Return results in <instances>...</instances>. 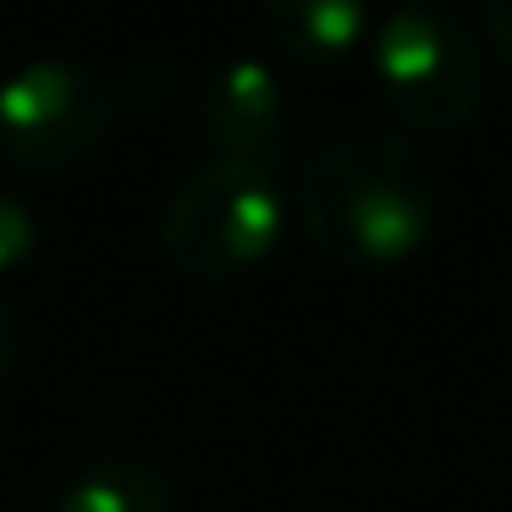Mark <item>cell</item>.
I'll list each match as a JSON object with an SVG mask.
<instances>
[{
    "mask_svg": "<svg viewBox=\"0 0 512 512\" xmlns=\"http://www.w3.org/2000/svg\"><path fill=\"white\" fill-rule=\"evenodd\" d=\"M265 34L303 67H336L369 28V0H259Z\"/></svg>",
    "mask_w": 512,
    "mask_h": 512,
    "instance_id": "cell-6",
    "label": "cell"
},
{
    "mask_svg": "<svg viewBox=\"0 0 512 512\" xmlns=\"http://www.w3.org/2000/svg\"><path fill=\"white\" fill-rule=\"evenodd\" d=\"M111 94H116V111H166L171 94H177V67L166 56H133L122 72L111 78Z\"/></svg>",
    "mask_w": 512,
    "mask_h": 512,
    "instance_id": "cell-8",
    "label": "cell"
},
{
    "mask_svg": "<svg viewBox=\"0 0 512 512\" xmlns=\"http://www.w3.org/2000/svg\"><path fill=\"white\" fill-rule=\"evenodd\" d=\"M116 122L111 78L78 56H34L0 83V144L23 171H72Z\"/></svg>",
    "mask_w": 512,
    "mask_h": 512,
    "instance_id": "cell-4",
    "label": "cell"
},
{
    "mask_svg": "<svg viewBox=\"0 0 512 512\" xmlns=\"http://www.w3.org/2000/svg\"><path fill=\"white\" fill-rule=\"evenodd\" d=\"M281 221H287V204H281L276 171L210 160L171 188L160 210V243L171 265L188 270L193 281H226L276 248Z\"/></svg>",
    "mask_w": 512,
    "mask_h": 512,
    "instance_id": "cell-3",
    "label": "cell"
},
{
    "mask_svg": "<svg viewBox=\"0 0 512 512\" xmlns=\"http://www.w3.org/2000/svg\"><path fill=\"white\" fill-rule=\"evenodd\" d=\"M56 512H182V496L149 457L100 452L61 485Z\"/></svg>",
    "mask_w": 512,
    "mask_h": 512,
    "instance_id": "cell-7",
    "label": "cell"
},
{
    "mask_svg": "<svg viewBox=\"0 0 512 512\" xmlns=\"http://www.w3.org/2000/svg\"><path fill=\"white\" fill-rule=\"evenodd\" d=\"M292 204L314 254L347 270H386L430 243L446 204V171L419 138L364 127L303 160Z\"/></svg>",
    "mask_w": 512,
    "mask_h": 512,
    "instance_id": "cell-1",
    "label": "cell"
},
{
    "mask_svg": "<svg viewBox=\"0 0 512 512\" xmlns=\"http://www.w3.org/2000/svg\"><path fill=\"white\" fill-rule=\"evenodd\" d=\"M479 17H485L490 50H496V61L512 78V0H479Z\"/></svg>",
    "mask_w": 512,
    "mask_h": 512,
    "instance_id": "cell-10",
    "label": "cell"
},
{
    "mask_svg": "<svg viewBox=\"0 0 512 512\" xmlns=\"http://www.w3.org/2000/svg\"><path fill=\"white\" fill-rule=\"evenodd\" d=\"M39 248V215L17 193H0V276L17 270Z\"/></svg>",
    "mask_w": 512,
    "mask_h": 512,
    "instance_id": "cell-9",
    "label": "cell"
},
{
    "mask_svg": "<svg viewBox=\"0 0 512 512\" xmlns=\"http://www.w3.org/2000/svg\"><path fill=\"white\" fill-rule=\"evenodd\" d=\"M375 83L408 138H457L490 94L485 39L452 0H397L375 34Z\"/></svg>",
    "mask_w": 512,
    "mask_h": 512,
    "instance_id": "cell-2",
    "label": "cell"
},
{
    "mask_svg": "<svg viewBox=\"0 0 512 512\" xmlns=\"http://www.w3.org/2000/svg\"><path fill=\"white\" fill-rule=\"evenodd\" d=\"M199 133L215 149V160L276 171V160L298 138V122H292V105L276 67H265L259 56L215 61L199 83Z\"/></svg>",
    "mask_w": 512,
    "mask_h": 512,
    "instance_id": "cell-5",
    "label": "cell"
},
{
    "mask_svg": "<svg viewBox=\"0 0 512 512\" xmlns=\"http://www.w3.org/2000/svg\"><path fill=\"white\" fill-rule=\"evenodd\" d=\"M12 358H17V325H12V303L0 298V380H6Z\"/></svg>",
    "mask_w": 512,
    "mask_h": 512,
    "instance_id": "cell-11",
    "label": "cell"
}]
</instances>
